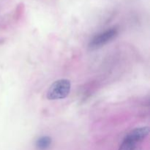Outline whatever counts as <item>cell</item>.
Listing matches in <instances>:
<instances>
[{
  "mask_svg": "<svg viewBox=\"0 0 150 150\" xmlns=\"http://www.w3.org/2000/svg\"><path fill=\"white\" fill-rule=\"evenodd\" d=\"M149 133V127L135 128L125 137L118 150H136L138 144L142 142Z\"/></svg>",
  "mask_w": 150,
  "mask_h": 150,
  "instance_id": "cell-1",
  "label": "cell"
},
{
  "mask_svg": "<svg viewBox=\"0 0 150 150\" xmlns=\"http://www.w3.org/2000/svg\"><path fill=\"white\" fill-rule=\"evenodd\" d=\"M71 89V83L67 79H59L50 86L47 92V98L50 100L64 99L68 96Z\"/></svg>",
  "mask_w": 150,
  "mask_h": 150,
  "instance_id": "cell-2",
  "label": "cell"
},
{
  "mask_svg": "<svg viewBox=\"0 0 150 150\" xmlns=\"http://www.w3.org/2000/svg\"><path fill=\"white\" fill-rule=\"evenodd\" d=\"M118 29L117 28H111L98 35H95L89 42V49L91 51L98 49L111 42L118 35Z\"/></svg>",
  "mask_w": 150,
  "mask_h": 150,
  "instance_id": "cell-3",
  "label": "cell"
},
{
  "mask_svg": "<svg viewBox=\"0 0 150 150\" xmlns=\"http://www.w3.org/2000/svg\"><path fill=\"white\" fill-rule=\"evenodd\" d=\"M51 142L52 140L49 136H41L35 142V146L38 150H47L51 146Z\"/></svg>",
  "mask_w": 150,
  "mask_h": 150,
  "instance_id": "cell-4",
  "label": "cell"
}]
</instances>
